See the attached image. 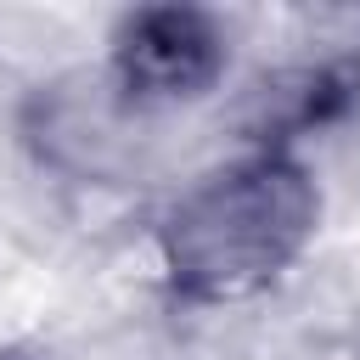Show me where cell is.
Listing matches in <instances>:
<instances>
[{
  "label": "cell",
  "instance_id": "1",
  "mask_svg": "<svg viewBox=\"0 0 360 360\" xmlns=\"http://www.w3.org/2000/svg\"><path fill=\"white\" fill-rule=\"evenodd\" d=\"M321 219L326 191L298 152L242 146L163 208L152 231L163 298L180 309L253 304L304 264Z\"/></svg>",
  "mask_w": 360,
  "mask_h": 360
},
{
  "label": "cell",
  "instance_id": "5",
  "mask_svg": "<svg viewBox=\"0 0 360 360\" xmlns=\"http://www.w3.org/2000/svg\"><path fill=\"white\" fill-rule=\"evenodd\" d=\"M0 360H34L28 349H11V343H0Z\"/></svg>",
  "mask_w": 360,
  "mask_h": 360
},
{
  "label": "cell",
  "instance_id": "4",
  "mask_svg": "<svg viewBox=\"0 0 360 360\" xmlns=\"http://www.w3.org/2000/svg\"><path fill=\"white\" fill-rule=\"evenodd\" d=\"M354 107H360V56H315V62L281 68L253 90L242 146L298 152V141L343 124Z\"/></svg>",
  "mask_w": 360,
  "mask_h": 360
},
{
  "label": "cell",
  "instance_id": "3",
  "mask_svg": "<svg viewBox=\"0 0 360 360\" xmlns=\"http://www.w3.org/2000/svg\"><path fill=\"white\" fill-rule=\"evenodd\" d=\"M135 107L118 101V90L101 73H73L56 84H39L22 107V141L28 152L73 180H107L118 174L129 135H135Z\"/></svg>",
  "mask_w": 360,
  "mask_h": 360
},
{
  "label": "cell",
  "instance_id": "2",
  "mask_svg": "<svg viewBox=\"0 0 360 360\" xmlns=\"http://www.w3.org/2000/svg\"><path fill=\"white\" fill-rule=\"evenodd\" d=\"M225 68H231V28L208 6H186V0L129 6L107 28L101 79L135 112L202 101L225 79Z\"/></svg>",
  "mask_w": 360,
  "mask_h": 360
}]
</instances>
